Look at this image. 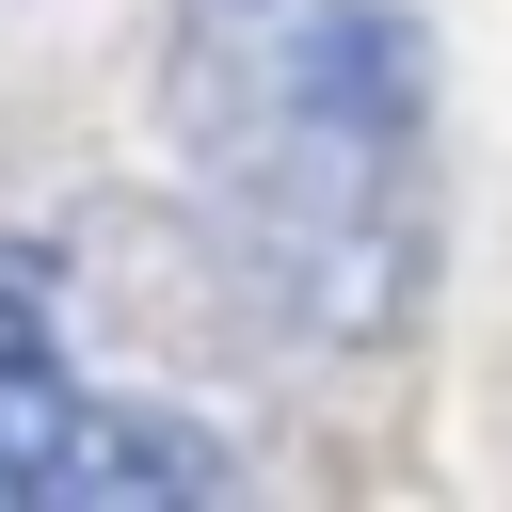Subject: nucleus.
<instances>
[{
  "mask_svg": "<svg viewBox=\"0 0 512 512\" xmlns=\"http://www.w3.org/2000/svg\"><path fill=\"white\" fill-rule=\"evenodd\" d=\"M160 144L224 288L288 352H384L448 256V64L432 0H176Z\"/></svg>",
  "mask_w": 512,
  "mask_h": 512,
  "instance_id": "1",
  "label": "nucleus"
},
{
  "mask_svg": "<svg viewBox=\"0 0 512 512\" xmlns=\"http://www.w3.org/2000/svg\"><path fill=\"white\" fill-rule=\"evenodd\" d=\"M160 496H240V448L160 416L144 384H96L48 256L0 240V512H160Z\"/></svg>",
  "mask_w": 512,
  "mask_h": 512,
  "instance_id": "2",
  "label": "nucleus"
}]
</instances>
